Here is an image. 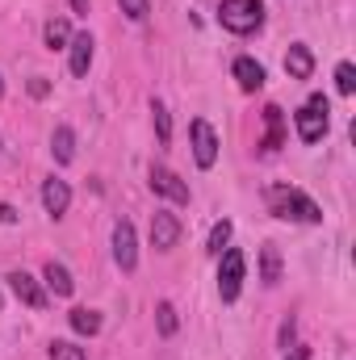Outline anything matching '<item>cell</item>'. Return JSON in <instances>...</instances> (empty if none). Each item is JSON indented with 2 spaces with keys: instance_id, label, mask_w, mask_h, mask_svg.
I'll list each match as a JSON object with an SVG mask.
<instances>
[{
  "instance_id": "1",
  "label": "cell",
  "mask_w": 356,
  "mask_h": 360,
  "mask_svg": "<svg viewBox=\"0 0 356 360\" xmlns=\"http://www.w3.org/2000/svg\"><path fill=\"white\" fill-rule=\"evenodd\" d=\"M268 205H272V214H276V218L323 222V210H319L306 193H298V188H268Z\"/></svg>"
},
{
  "instance_id": "2",
  "label": "cell",
  "mask_w": 356,
  "mask_h": 360,
  "mask_svg": "<svg viewBox=\"0 0 356 360\" xmlns=\"http://www.w3.org/2000/svg\"><path fill=\"white\" fill-rule=\"evenodd\" d=\"M218 21H222V30H231V34H252V30H260V21H265V4H260V0H222Z\"/></svg>"
},
{
  "instance_id": "3",
  "label": "cell",
  "mask_w": 356,
  "mask_h": 360,
  "mask_svg": "<svg viewBox=\"0 0 356 360\" xmlns=\"http://www.w3.org/2000/svg\"><path fill=\"white\" fill-rule=\"evenodd\" d=\"M327 109H331V105H327L323 92H314V96L298 109V139H302V143H319V139L327 134Z\"/></svg>"
},
{
  "instance_id": "4",
  "label": "cell",
  "mask_w": 356,
  "mask_h": 360,
  "mask_svg": "<svg viewBox=\"0 0 356 360\" xmlns=\"http://www.w3.org/2000/svg\"><path fill=\"white\" fill-rule=\"evenodd\" d=\"M243 272H248L243 252H239V248H227V252H222V264H218V293H222V302H235V297H239Z\"/></svg>"
},
{
  "instance_id": "5",
  "label": "cell",
  "mask_w": 356,
  "mask_h": 360,
  "mask_svg": "<svg viewBox=\"0 0 356 360\" xmlns=\"http://www.w3.org/2000/svg\"><path fill=\"white\" fill-rule=\"evenodd\" d=\"M189 134H193V160H197V168H214V160H218V134H214V126L205 117H197L189 126Z\"/></svg>"
},
{
  "instance_id": "6",
  "label": "cell",
  "mask_w": 356,
  "mask_h": 360,
  "mask_svg": "<svg viewBox=\"0 0 356 360\" xmlns=\"http://www.w3.org/2000/svg\"><path fill=\"white\" fill-rule=\"evenodd\" d=\"M113 260H117V269L122 272L139 269V243H134V226H130L126 218L113 226Z\"/></svg>"
},
{
  "instance_id": "7",
  "label": "cell",
  "mask_w": 356,
  "mask_h": 360,
  "mask_svg": "<svg viewBox=\"0 0 356 360\" xmlns=\"http://www.w3.org/2000/svg\"><path fill=\"white\" fill-rule=\"evenodd\" d=\"M177 239H180V222L168 210H155V214H151V248H155V252H172Z\"/></svg>"
},
{
  "instance_id": "8",
  "label": "cell",
  "mask_w": 356,
  "mask_h": 360,
  "mask_svg": "<svg viewBox=\"0 0 356 360\" xmlns=\"http://www.w3.org/2000/svg\"><path fill=\"white\" fill-rule=\"evenodd\" d=\"M8 289H13L17 302H25L30 310H42V306H46V293H42V285H38L30 272H8Z\"/></svg>"
},
{
  "instance_id": "9",
  "label": "cell",
  "mask_w": 356,
  "mask_h": 360,
  "mask_svg": "<svg viewBox=\"0 0 356 360\" xmlns=\"http://www.w3.org/2000/svg\"><path fill=\"white\" fill-rule=\"evenodd\" d=\"M151 188H155V193H164V197H168V201H177V205H189V184H184L177 172L160 168V164L151 168Z\"/></svg>"
},
{
  "instance_id": "10",
  "label": "cell",
  "mask_w": 356,
  "mask_h": 360,
  "mask_svg": "<svg viewBox=\"0 0 356 360\" xmlns=\"http://www.w3.org/2000/svg\"><path fill=\"white\" fill-rule=\"evenodd\" d=\"M42 205H46L51 218H63L68 205H72V188H68V180H59V176L46 180V184H42Z\"/></svg>"
},
{
  "instance_id": "11",
  "label": "cell",
  "mask_w": 356,
  "mask_h": 360,
  "mask_svg": "<svg viewBox=\"0 0 356 360\" xmlns=\"http://www.w3.org/2000/svg\"><path fill=\"white\" fill-rule=\"evenodd\" d=\"M285 72H289L293 80H310V72H314V55H310V46L293 42V46L285 51Z\"/></svg>"
},
{
  "instance_id": "12",
  "label": "cell",
  "mask_w": 356,
  "mask_h": 360,
  "mask_svg": "<svg viewBox=\"0 0 356 360\" xmlns=\"http://www.w3.org/2000/svg\"><path fill=\"white\" fill-rule=\"evenodd\" d=\"M92 34H76L72 42H68V51H72V76H89L92 68Z\"/></svg>"
},
{
  "instance_id": "13",
  "label": "cell",
  "mask_w": 356,
  "mask_h": 360,
  "mask_svg": "<svg viewBox=\"0 0 356 360\" xmlns=\"http://www.w3.org/2000/svg\"><path fill=\"white\" fill-rule=\"evenodd\" d=\"M51 151H55V164H72V160H76V130H72V126H55Z\"/></svg>"
},
{
  "instance_id": "14",
  "label": "cell",
  "mask_w": 356,
  "mask_h": 360,
  "mask_svg": "<svg viewBox=\"0 0 356 360\" xmlns=\"http://www.w3.org/2000/svg\"><path fill=\"white\" fill-rule=\"evenodd\" d=\"M235 80H239V89L243 92H256L260 84H265V68L256 63V59H235Z\"/></svg>"
},
{
  "instance_id": "15",
  "label": "cell",
  "mask_w": 356,
  "mask_h": 360,
  "mask_svg": "<svg viewBox=\"0 0 356 360\" xmlns=\"http://www.w3.org/2000/svg\"><path fill=\"white\" fill-rule=\"evenodd\" d=\"M281 143H285V113L276 105H268L265 109V151H276Z\"/></svg>"
},
{
  "instance_id": "16",
  "label": "cell",
  "mask_w": 356,
  "mask_h": 360,
  "mask_svg": "<svg viewBox=\"0 0 356 360\" xmlns=\"http://www.w3.org/2000/svg\"><path fill=\"white\" fill-rule=\"evenodd\" d=\"M42 276H46V285L55 289V297H72V293H76V281H72V272L63 269V264L46 260V269H42Z\"/></svg>"
},
{
  "instance_id": "17",
  "label": "cell",
  "mask_w": 356,
  "mask_h": 360,
  "mask_svg": "<svg viewBox=\"0 0 356 360\" xmlns=\"http://www.w3.org/2000/svg\"><path fill=\"white\" fill-rule=\"evenodd\" d=\"M42 38H46L51 51H68V42H72V25H68L63 17H51L46 30H42Z\"/></svg>"
},
{
  "instance_id": "18",
  "label": "cell",
  "mask_w": 356,
  "mask_h": 360,
  "mask_svg": "<svg viewBox=\"0 0 356 360\" xmlns=\"http://www.w3.org/2000/svg\"><path fill=\"white\" fill-rule=\"evenodd\" d=\"M260 281H265V285H276V281H281V256H276L272 243L260 248Z\"/></svg>"
},
{
  "instance_id": "19",
  "label": "cell",
  "mask_w": 356,
  "mask_h": 360,
  "mask_svg": "<svg viewBox=\"0 0 356 360\" xmlns=\"http://www.w3.org/2000/svg\"><path fill=\"white\" fill-rule=\"evenodd\" d=\"M72 327H76L80 335H96V331H101V314L89 310V306H76V310H72Z\"/></svg>"
},
{
  "instance_id": "20",
  "label": "cell",
  "mask_w": 356,
  "mask_h": 360,
  "mask_svg": "<svg viewBox=\"0 0 356 360\" xmlns=\"http://www.w3.org/2000/svg\"><path fill=\"white\" fill-rule=\"evenodd\" d=\"M155 327H160L164 340L177 335V306H172V302H160V306H155Z\"/></svg>"
},
{
  "instance_id": "21",
  "label": "cell",
  "mask_w": 356,
  "mask_h": 360,
  "mask_svg": "<svg viewBox=\"0 0 356 360\" xmlns=\"http://www.w3.org/2000/svg\"><path fill=\"white\" fill-rule=\"evenodd\" d=\"M231 231H235V226L222 218V222L210 231V248H205V252H210V256H222V252H227V243H231Z\"/></svg>"
},
{
  "instance_id": "22",
  "label": "cell",
  "mask_w": 356,
  "mask_h": 360,
  "mask_svg": "<svg viewBox=\"0 0 356 360\" xmlns=\"http://www.w3.org/2000/svg\"><path fill=\"white\" fill-rule=\"evenodd\" d=\"M51 360H89V352L80 344H72V340H55L51 344Z\"/></svg>"
},
{
  "instance_id": "23",
  "label": "cell",
  "mask_w": 356,
  "mask_h": 360,
  "mask_svg": "<svg viewBox=\"0 0 356 360\" xmlns=\"http://www.w3.org/2000/svg\"><path fill=\"white\" fill-rule=\"evenodd\" d=\"M151 113H155V134H160V143L168 147V143H172V117H168V109H164L160 101L151 105Z\"/></svg>"
},
{
  "instance_id": "24",
  "label": "cell",
  "mask_w": 356,
  "mask_h": 360,
  "mask_svg": "<svg viewBox=\"0 0 356 360\" xmlns=\"http://www.w3.org/2000/svg\"><path fill=\"white\" fill-rule=\"evenodd\" d=\"M336 89L344 92V96H352L356 92V68L352 63H340V68H336Z\"/></svg>"
},
{
  "instance_id": "25",
  "label": "cell",
  "mask_w": 356,
  "mask_h": 360,
  "mask_svg": "<svg viewBox=\"0 0 356 360\" xmlns=\"http://www.w3.org/2000/svg\"><path fill=\"white\" fill-rule=\"evenodd\" d=\"M122 4V13L130 17V21H143L147 17V0H117Z\"/></svg>"
},
{
  "instance_id": "26",
  "label": "cell",
  "mask_w": 356,
  "mask_h": 360,
  "mask_svg": "<svg viewBox=\"0 0 356 360\" xmlns=\"http://www.w3.org/2000/svg\"><path fill=\"white\" fill-rule=\"evenodd\" d=\"M46 92H51V84H46L42 76H34V80H30V96H46Z\"/></svg>"
},
{
  "instance_id": "27",
  "label": "cell",
  "mask_w": 356,
  "mask_h": 360,
  "mask_svg": "<svg viewBox=\"0 0 356 360\" xmlns=\"http://www.w3.org/2000/svg\"><path fill=\"white\" fill-rule=\"evenodd\" d=\"M0 222L13 226V222H17V210H13V205H0Z\"/></svg>"
},
{
  "instance_id": "28",
  "label": "cell",
  "mask_w": 356,
  "mask_h": 360,
  "mask_svg": "<svg viewBox=\"0 0 356 360\" xmlns=\"http://www.w3.org/2000/svg\"><path fill=\"white\" fill-rule=\"evenodd\" d=\"M72 8H76L80 17H89V0H72Z\"/></svg>"
},
{
  "instance_id": "29",
  "label": "cell",
  "mask_w": 356,
  "mask_h": 360,
  "mask_svg": "<svg viewBox=\"0 0 356 360\" xmlns=\"http://www.w3.org/2000/svg\"><path fill=\"white\" fill-rule=\"evenodd\" d=\"M289 360H306V348H298V352H293Z\"/></svg>"
},
{
  "instance_id": "30",
  "label": "cell",
  "mask_w": 356,
  "mask_h": 360,
  "mask_svg": "<svg viewBox=\"0 0 356 360\" xmlns=\"http://www.w3.org/2000/svg\"><path fill=\"white\" fill-rule=\"evenodd\" d=\"M0 96H4V80H0Z\"/></svg>"
},
{
  "instance_id": "31",
  "label": "cell",
  "mask_w": 356,
  "mask_h": 360,
  "mask_svg": "<svg viewBox=\"0 0 356 360\" xmlns=\"http://www.w3.org/2000/svg\"><path fill=\"white\" fill-rule=\"evenodd\" d=\"M0 306H4V293H0Z\"/></svg>"
}]
</instances>
